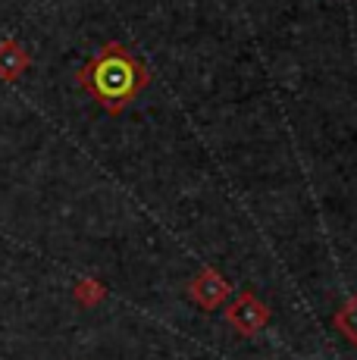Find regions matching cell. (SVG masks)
<instances>
[{
  "instance_id": "6da1fadb",
  "label": "cell",
  "mask_w": 357,
  "mask_h": 360,
  "mask_svg": "<svg viewBox=\"0 0 357 360\" xmlns=\"http://www.w3.org/2000/svg\"><path fill=\"white\" fill-rule=\"evenodd\" d=\"M19 66H22V57H19V51L13 44L0 47V75H6V79H13V75L19 72Z\"/></svg>"
}]
</instances>
